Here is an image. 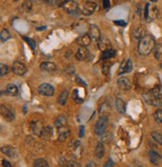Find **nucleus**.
<instances>
[{
  "mask_svg": "<svg viewBox=\"0 0 162 167\" xmlns=\"http://www.w3.org/2000/svg\"><path fill=\"white\" fill-rule=\"evenodd\" d=\"M84 129H85L84 126H80V132H79V136H80V137H83V134H84Z\"/></svg>",
  "mask_w": 162,
  "mask_h": 167,
  "instance_id": "43",
  "label": "nucleus"
},
{
  "mask_svg": "<svg viewBox=\"0 0 162 167\" xmlns=\"http://www.w3.org/2000/svg\"><path fill=\"white\" fill-rule=\"evenodd\" d=\"M92 42V39L90 38V36L88 34H83V35H80V36L76 39V42L77 44L80 45V47H88V45L91 43Z\"/></svg>",
  "mask_w": 162,
  "mask_h": 167,
  "instance_id": "13",
  "label": "nucleus"
},
{
  "mask_svg": "<svg viewBox=\"0 0 162 167\" xmlns=\"http://www.w3.org/2000/svg\"><path fill=\"white\" fill-rule=\"evenodd\" d=\"M133 69V64H132V60L130 58L126 59L123 62V64H121L120 70H119V75H122V74H126V73H130L131 70Z\"/></svg>",
  "mask_w": 162,
  "mask_h": 167,
  "instance_id": "11",
  "label": "nucleus"
},
{
  "mask_svg": "<svg viewBox=\"0 0 162 167\" xmlns=\"http://www.w3.org/2000/svg\"><path fill=\"white\" fill-rule=\"evenodd\" d=\"M155 40L151 35H145L138 43V52L142 55H148L155 47Z\"/></svg>",
  "mask_w": 162,
  "mask_h": 167,
  "instance_id": "1",
  "label": "nucleus"
},
{
  "mask_svg": "<svg viewBox=\"0 0 162 167\" xmlns=\"http://www.w3.org/2000/svg\"><path fill=\"white\" fill-rule=\"evenodd\" d=\"M115 54H116L115 49H113V48H108V49L104 50V52H102L101 58H102V59H108V58H113Z\"/></svg>",
  "mask_w": 162,
  "mask_h": 167,
  "instance_id": "24",
  "label": "nucleus"
},
{
  "mask_svg": "<svg viewBox=\"0 0 162 167\" xmlns=\"http://www.w3.org/2000/svg\"><path fill=\"white\" fill-rule=\"evenodd\" d=\"M115 105H116V109H117V111L120 114H124L125 113V103L120 98L116 99Z\"/></svg>",
  "mask_w": 162,
  "mask_h": 167,
  "instance_id": "25",
  "label": "nucleus"
},
{
  "mask_svg": "<svg viewBox=\"0 0 162 167\" xmlns=\"http://www.w3.org/2000/svg\"><path fill=\"white\" fill-rule=\"evenodd\" d=\"M96 3L92 2V1H87L84 5H83V8H82V13L84 15H91L92 13H94V11L96 10Z\"/></svg>",
  "mask_w": 162,
  "mask_h": 167,
  "instance_id": "10",
  "label": "nucleus"
},
{
  "mask_svg": "<svg viewBox=\"0 0 162 167\" xmlns=\"http://www.w3.org/2000/svg\"><path fill=\"white\" fill-rule=\"evenodd\" d=\"M2 165H3V167H12L10 162H8V161H6V160H2Z\"/></svg>",
  "mask_w": 162,
  "mask_h": 167,
  "instance_id": "42",
  "label": "nucleus"
},
{
  "mask_svg": "<svg viewBox=\"0 0 162 167\" xmlns=\"http://www.w3.org/2000/svg\"><path fill=\"white\" fill-rule=\"evenodd\" d=\"M143 98L145 100V102L155 106V107H160L162 106V94L157 90H152L149 91V92H145L143 93Z\"/></svg>",
  "mask_w": 162,
  "mask_h": 167,
  "instance_id": "2",
  "label": "nucleus"
},
{
  "mask_svg": "<svg viewBox=\"0 0 162 167\" xmlns=\"http://www.w3.org/2000/svg\"><path fill=\"white\" fill-rule=\"evenodd\" d=\"M113 165H114V162L111 159H108L107 161H106V163L104 164V166L103 167H113Z\"/></svg>",
  "mask_w": 162,
  "mask_h": 167,
  "instance_id": "40",
  "label": "nucleus"
},
{
  "mask_svg": "<svg viewBox=\"0 0 162 167\" xmlns=\"http://www.w3.org/2000/svg\"><path fill=\"white\" fill-rule=\"evenodd\" d=\"M90 38L92 39V40H97L101 37V33H100V30L98 28L97 25H95V24H92V25H90V27L88 29V33H87Z\"/></svg>",
  "mask_w": 162,
  "mask_h": 167,
  "instance_id": "8",
  "label": "nucleus"
},
{
  "mask_svg": "<svg viewBox=\"0 0 162 167\" xmlns=\"http://www.w3.org/2000/svg\"><path fill=\"white\" fill-rule=\"evenodd\" d=\"M68 91L67 90H63L61 93H60L59 97H58V104L61 105V106H64L67 102V99H68Z\"/></svg>",
  "mask_w": 162,
  "mask_h": 167,
  "instance_id": "23",
  "label": "nucleus"
},
{
  "mask_svg": "<svg viewBox=\"0 0 162 167\" xmlns=\"http://www.w3.org/2000/svg\"><path fill=\"white\" fill-rule=\"evenodd\" d=\"M117 85L122 91H129L131 89V82L126 77H120L117 80Z\"/></svg>",
  "mask_w": 162,
  "mask_h": 167,
  "instance_id": "9",
  "label": "nucleus"
},
{
  "mask_svg": "<svg viewBox=\"0 0 162 167\" xmlns=\"http://www.w3.org/2000/svg\"><path fill=\"white\" fill-rule=\"evenodd\" d=\"M0 111H1V115L2 117L8 121V122H11V121L14 120L15 116H14V112L10 109L9 107H7V106L5 105H1V108H0Z\"/></svg>",
  "mask_w": 162,
  "mask_h": 167,
  "instance_id": "5",
  "label": "nucleus"
},
{
  "mask_svg": "<svg viewBox=\"0 0 162 167\" xmlns=\"http://www.w3.org/2000/svg\"><path fill=\"white\" fill-rule=\"evenodd\" d=\"M154 120L156 121L157 123L162 124V110H157L156 112L154 113Z\"/></svg>",
  "mask_w": 162,
  "mask_h": 167,
  "instance_id": "33",
  "label": "nucleus"
},
{
  "mask_svg": "<svg viewBox=\"0 0 162 167\" xmlns=\"http://www.w3.org/2000/svg\"><path fill=\"white\" fill-rule=\"evenodd\" d=\"M154 57L157 60H162V43L156 44L154 47Z\"/></svg>",
  "mask_w": 162,
  "mask_h": 167,
  "instance_id": "27",
  "label": "nucleus"
},
{
  "mask_svg": "<svg viewBox=\"0 0 162 167\" xmlns=\"http://www.w3.org/2000/svg\"><path fill=\"white\" fill-rule=\"evenodd\" d=\"M23 38H24L25 40H26V42H27V43H28V44H29L30 47H31L33 49L35 48V47H36V43H35V42H34L33 39H31V38H28V37H25V36H24Z\"/></svg>",
  "mask_w": 162,
  "mask_h": 167,
  "instance_id": "36",
  "label": "nucleus"
},
{
  "mask_svg": "<svg viewBox=\"0 0 162 167\" xmlns=\"http://www.w3.org/2000/svg\"><path fill=\"white\" fill-rule=\"evenodd\" d=\"M33 167H49L48 162L43 158L36 159L33 163Z\"/></svg>",
  "mask_w": 162,
  "mask_h": 167,
  "instance_id": "30",
  "label": "nucleus"
},
{
  "mask_svg": "<svg viewBox=\"0 0 162 167\" xmlns=\"http://www.w3.org/2000/svg\"><path fill=\"white\" fill-rule=\"evenodd\" d=\"M67 122H68V120H67L66 116H65V115H60L56 118V120L54 121V126L56 128L62 129L67 125Z\"/></svg>",
  "mask_w": 162,
  "mask_h": 167,
  "instance_id": "16",
  "label": "nucleus"
},
{
  "mask_svg": "<svg viewBox=\"0 0 162 167\" xmlns=\"http://www.w3.org/2000/svg\"><path fill=\"white\" fill-rule=\"evenodd\" d=\"M149 160L153 165H159L161 162V155L154 150L149 151Z\"/></svg>",
  "mask_w": 162,
  "mask_h": 167,
  "instance_id": "17",
  "label": "nucleus"
},
{
  "mask_svg": "<svg viewBox=\"0 0 162 167\" xmlns=\"http://www.w3.org/2000/svg\"><path fill=\"white\" fill-rule=\"evenodd\" d=\"M85 167H96V165H95V163L93 162V161H89V162L86 164Z\"/></svg>",
  "mask_w": 162,
  "mask_h": 167,
  "instance_id": "44",
  "label": "nucleus"
},
{
  "mask_svg": "<svg viewBox=\"0 0 162 167\" xmlns=\"http://www.w3.org/2000/svg\"><path fill=\"white\" fill-rule=\"evenodd\" d=\"M97 44H98V47L100 50H102V52H104V50L108 49L109 47H110V42L109 39L107 37L105 36H102L101 35V37L97 40Z\"/></svg>",
  "mask_w": 162,
  "mask_h": 167,
  "instance_id": "18",
  "label": "nucleus"
},
{
  "mask_svg": "<svg viewBox=\"0 0 162 167\" xmlns=\"http://www.w3.org/2000/svg\"><path fill=\"white\" fill-rule=\"evenodd\" d=\"M144 17L146 18V20H149V4L145 5V10H144Z\"/></svg>",
  "mask_w": 162,
  "mask_h": 167,
  "instance_id": "38",
  "label": "nucleus"
},
{
  "mask_svg": "<svg viewBox=\"0 0 162 167\" xmlns=\"http://www.w3.org/2000/svg\"><path fill=\"white\" fill-rule=\"evenodd\" d=\"M10 37H11V34H10V32L8 31L7 29H3L1 31V34H0V39H1V42H7Z\"/></svg>",
  "mask_w": 162,
  "mask_h": 167,
  "instance_id": "31",
  "label": "nucleus"
},
{
  "mask_svg": "<svg viewBox=\"0 0 162 167\" xmlns=\"http://www.w3.org/2000/svg\"><path fill=\"white\" fill-rule=\"evenodd\" d=\"M108 123V118L106 116H100L98 120L96 121L95 126H94V132L96 135H102L105 132V129L107 127Z\"/></svg>",
  "mask_w": 162,
  "mask_h": 167,
  "instance_id": "3",
  "label": "nucleus"
},
{
  "mask_svg": "<svg viewBox=\"0 0 162 167\" xmlns=\"http://www.w3.org/2000/svg\"><path fill=\"white\" fill-rule=\"evenodd\" d=\"M38 93L45 97H51L54 95V88L49 84H42L38 87Z\"/></svg>",
  "mask_w": 162,
  "mask_h": 167,
  "instance_id": "4",
  "label": "nucleus"
},
{
  "mask_svg": "<svg viewBox=\"0 0 162 167\" xmlns=\"http://www.w3.org/2000/svg\"><path fill=\"white\" fill-rule=\"evenodd\" d=\"M70 135V130L67 129V128H62L61 130H60V132H59V135H58V140L59 141H65L67 138H68V136Z\"/></svg>",
  "mask_w": 162,
  "mask_h": 167,
  "instance_id": "26",
  "label": "nucleus"
},
{
  "mask_svg": "<svg viewBox=\"0 0 162 167\" xmlns=\"http://www.w3.org/2000/svg\"><path fill=\"white\" fill-rule=\"evenodd\" d=\"M40 69H41V70H43V72L51 73L56 70V64L53 63H50V62H43L40 64Z\"/></svg>",
  "mask_w": 162,
  "mask_h": 167,
  "instance_id": "19",
  "label": "nucleus"
},
{
  "mask_svg": "<svg viewBox=\"0 0 162 167\" xmlns=\"http://www.w3.org/2000/svg\"><path fill=\"white\" fill-rule=\"evenodd\" d=\"M6 94L9 96H16L18 94V89L15 85H8L6 88Z\"/></svg>",
  "mask_w": 162,
  "mask_h": 167,
  "instance_id": "28",
  "label": "nucleus"
},
{
  "mask_svg": "<svg viewBox=\"0 0 162 167\" xmlns=\"http://www.w3.org/2000/svg\"><path fill=\"white\" fill-rule=\"evenodd\" d=\"M36 29L37 30H43V29H46V26H45V25H42L41 27H36Z\"/></svg>",
  "mask_w": 162,
  "mask_h": 167,
  "instance_id": "46",
  "label": "nucleus"
},
{
  "mask_svg": "<svg viewBox=\"0 0 162 167\" xmlns=\"http://www.w3.org/2000/svg\"><path fill=\"white\" fill-rule=\"evenodd\" d=\"M114 23L116 25H118V26H125L126 25V22L122 21V20H117V21H114Z\"/></svg>",
  "mask_w": 162,
  "mask_h": 167,
  "instance_id": "41",
  "label": "nucleus"
},
{
  "mask_svg": "<svg viewBox=\"0 0 162 167\" xmlns=\"http://www.w3.org/2000/svg\"><path fill=\"white\" fill-rule=\"evenodd\" d=\"M112 140V133L109 131H105V132L101 135V142L102 143H109Z\"/></svg>",
  "mask_w": 162,
  "mask_h": 167,
  "instance_id": "29",
  "label": "nucleus"
},
{
  "mask_svg": "<svg viewBox=\"0 0 162 167\" xmlns=\"http://www.w3.org/2000/svg\"><path fill=\"white\" fill-rule=\"evenodd\" d=\"M103 5H104V8H108L110 6V2L108 0H104L103 1Z\"/></svg>",
  "mask_w": 162,
  "mask_h": 167,
  "instance_id": "45",
  "label": "nucleus"
},
{
  "mask_svg": "<svg viewBox=\"0 0 162 167\" xmlns=\"http://www.w3.org/2000/svg\"><path fill=\"white\" fill-rule=\"evenodd\" d=\"M67 167H81L80 163L77 162V161H68L67 163Z\"/></svg>",
  "mask_w": 162,
  "mask_h": 167,
  "instance_id": "37",
  "label": "nucleus"
},
{
  "mask_svg": "<svg viewBox=\"0 0 162 167\" xmlns=\"http://www.w3.org/2000/svg\"><path fill=\"white\" fill-rule=\"evenodd\" d=\"M30 129H31L32 133L34 135L40 136V134H41V132H42L43 126H42L41 122H39V121H32V122L30 123Z\"/></svg>",
  "mask_w": 162,
  "mask_h": 167,
  "instance_id": "14",
  "label": "nucleus"
},
{
  "mask_svg": "<svg viewBox=\"0 0 162 167\" xmlns=\"http://www.w3.org/2000/svg\"><path fill=\"white\" fill-rule=\"evenodd\" d=\"M151 136H152V139L156 143L162 145V134L161 133L157 132V131H154V132H152V134H151Z\"/></svg>",
  "mask_w": 162,
  "mask_h": 167,
  "instance_id": "32",
  "label": "nucleus"
},
{
  "mask_svg": "<svg viewBox=\"0 0 162 167\" xmlns=\"http://www.w3.org/2000/svg\"><path fill=\"white\" fill-rule=\"evenodd\" d=\"M88 55H89V52H88V49L86 48V47H79L77 49V53L76 54H75V57H76V58L78 60H84L88 58Z\"/></svg>",
  "mask_w": 162,
  "mask_h": 167,
  "instance_id": "21",
  "label": "nucleus"
},
{
  "mask_svg": "<svg viewBox=\"0 0 162 167\" xmlns=\"http://www.w3.org/2000/svg\"><path fill=\"white\" fill-rule=\"evenodd\" d=\"M7 74H8V67L6 64H0V75L4 77V75H6Z\"/></svg>",
  "mask_w": 162,
  "mask_h": 167,
  "instance_id": "34",
  "label": "nucleus"
},
{
  "mask_svg": "<svg viewBox=\"0 0 162 167\" xmlns=\"http://www.w3.org/2000/svg\"><path fill=\"white\" fill-rule=\"evenodd\" d=\"M94 153H95V156L98 159H101L104 156L105 147H104V144L102 142L97 143V145H96V147H95V150H94Z\"/></svg>",
  "mask_w": 162,
  "mask_h": 167,
  "instance_id": "22",
  "label": "nucleus"
},
{
  "mask_svg": "<svg viewBox=\"0 0 162 167\" xmlns=\"http://www.w3.org/2000/svg\"><path fill=\"white\" fill-rule=\"evenodd\" d=\"M132 36H133L134 39L139 40V42H140V40L145 36V29H144L142 26L138 25V26H136V27L133 29Z\"/></svg>",
  "mask_w": 162,
  "mask_h": 167,
  "instance_id": "15",
  "label": "nucleus"
},
{
  "mask_svg": "<svg viewBox=\"0 0 162 167\" xmlns=\"http://www.w3.org/2000/svg\"><path fill=\"white\" fill-rule=\"evenodd\" d=\"M23 7L25 8L26 11H30L31 10V3H30V1H25L23 3Z\"/></svg>",
  "mask_w": 162,
  "mask_h": 167,
  "instance_id": "39",
  "label": "nucleus"
},
{
  "mask_svg": "<svg viewBox=\"0 0 162 167\" xmlns=\"http://www.w3.org/2000/svg\"><path fill=\"white\" fill-rule=\"evenodd\" d=\"M1 152L5 155H7L8 157H11V158L17 157V150L13 146H3L1 148Z\"/></svg>",
  "mask_w": 162,
  "mask_h": 167,
  "instance_id": "12",
  "label": "nucleus"
},
{
  "mask_svg": "<svg viewBox=\"0 0 162 167\" xmlns=\"http://www.w3.org/2000/svg\"><path fill=\"white\" fill-rule=\"evenodd\" d=\"M26 65L21 62H15L12 64V72L17 75H23L26 73Z\"/></svg>",
  "mask_w": 162,
  "mask_h": 167,
  "instance_id": "6",
  "label": "nucleus"
},
{
  "mask_svg": "<svg viewBox=\"0 0 162 167\" xmlns=\"http://www.w3.org/2000/svg\"><path fill=\"white\" fill-rule=\"evenodd\" d=\"M65 10L71 15H77L78 14V3L76 1H66L64 4Z\"/></svg>",
  "mask_w": 162,
  "mask_h": 167,
  "instance_id": "7",
  "label": "nucleus"
},
{
  "mask_svg": "<svg viewBox=\"0 0 162 167\" xmlns=\"http://www.w3.org/2000/svg\"><path fill=\"white\" fill-rule=\"evenodd\" d=\"M65 72H66L68 75H72L74 74V72H75V69H74V67L72 64H70V65H67V67L65 68Z\"/></svg>",
  "mask_w": 162,
  "mask_h": 167,
  "instance_id": "35",
  "label": "nucleus"
},
{
  "mask_svg": "<svg viewBox=\"0 0 162 167\" xmlns=\"http://www.w3.org/2000/svg\"><path fill=\"white\" fill-rule=\"evenodd\" d=\"M161 68H162V63H161Z\"/></svg>",
  "mask_w": 162,
  "mask_h": 167,
  "instance_id": "47",
  "label": "nucleus"
},
{
  "mask_svg": "<svg viewBox=\"0 0 162 167\" xmlns=\"http://www.w3.org/2000/svg\"><path fill=\"white\" fill-rule=\"evenodd\" d=\"M52 136H53V130L50 126H45V127H43L42 132L40 134V137L43 140H49L51 139Z\"/></svg>",
  "mask_w": 162,
  "mask_h": 167,
  "instance_id": "20",
  "label": "nucleus"
}]
</instances>
